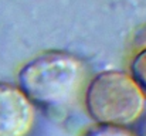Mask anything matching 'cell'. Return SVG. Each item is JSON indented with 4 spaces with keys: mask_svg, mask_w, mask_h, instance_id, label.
I'll list each match as a JSON object with an SVG mask.
<instances>
[{
    "mask_svg": "<svg viewBox=\"0 0 146 136\" xmlns=\"http://www.w3.org/2000/svg\"><path fill=\"white\" fill-rule=\"evenodd\" d=\"M85 75L82 61L65 51H44L27 61L17 74V87L41 106L70 103Z\"/></svg>",
    "mask_w": 146,
    "mask_h": 136,
    "instance_id": "cell-1",
    "label": "cell"
},
{
    "mask_svg": "<svg viewBox=\"0 0 146 136\" xmlns=\"http://www.w3.org/2000/svg\"><path fill=\"white\" fill-rule=\"evenodd\" d=\"M84 102L87 113L95 123L129 126L142 116L146 96L129 72L106 70L88 82Z\"/></svg>",
    "mask_w": 146,
    "mask_h": 136,
    "instance_id": "cell-2",
    "label": "cell"
},
{
    "mask_svg": "<svg viewBox=\"0 0 146 136\" xmlns=\"http://www.w3.org/2000/svg\"><path fill=\"white\" fill-rule=\"evenodd\" d=\"M129 75L146 96V47L132 57L129 64Z\"/></svg>",
    "mask_w": 146,
    "mask_h": 136,
    "instance_id": "cell-4",
    "label": "cell"
},
{
    "mask_svg": "<svg viewBox=\"0 0 146 136\" xmlns=\"http://www.w3.org/2000/svg\"><path fill=\"white\" fill-rule=\"evenodd\" d=\"M82 136H133V133L129 132L126 126L97 123L95 126L90 128Z\"/></svg>",
    "mask_w": 146,
    "mask_h": 136,
    "instance_id": "cell-5",
    "label": "cell"
},
{
    "mask_svg": "<svg viewBox=\"0 0 146 136\" xmlns=\"http://www.w3.org/2000/svg\"><path fill=\"white\" fill-rule=\"evenodd\" d=\"M34 103L17 85L0 82V136H27L34 123Z\"/></svg>",
    "mask_w": 146,
    "mask_h": 136,
    "instance_id": "cell-3",
    "label": "cell"
}]
</instances>
